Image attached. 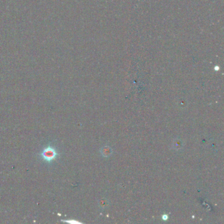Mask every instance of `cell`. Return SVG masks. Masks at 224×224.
Returning <instances> with one entry per match:
<instances>
[{"instance_id": "obj_1", "label": "cell", "mask_w": 224, "mask_h": 224, "mask_svg": "<svg viewBox=\"0 0 224 224\" xmlns=\"http://www.w3.org/2000/svg\"><path fill=\"white\" fill-rule=\"evenodd\" d=\"M58 152H57L55 149L52 146H48L46 149H44L40 154L41 157L43 158V160L47 162H51L55 161L58 157Z\"/></svg>"}, {"instance_id": "obj_2", "label": "cell", "mask_w": 224, "mask_h": 224, "mask_svg": "<svg viewBox=\"0 0 224 224\" xmlns=\"http://www.w3.org/2000/svg\"><path fill=\"white\" fill-rule=\"evenodd\" d=\"M104 157H108L112 153V150L109 147H105L101 151Z\"/></svg>"}, {"instance_id": "obj_3", "label": "cell", "mask_w": 224, "mask_h": 224, "mask_svg": "<svg viewBox=\"0 0 224 224\" xmlns=\"http://www.w3.org/2000/svg\"><path fill=\"white\" fill-rule=\"evenodd\" d=\"M175 143H174V146L175 147V149H179V148H181L182 147V143L181 141H179V140H177L175 141Z\"/></svg>"}]
</instances>
